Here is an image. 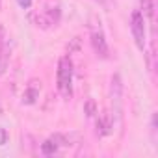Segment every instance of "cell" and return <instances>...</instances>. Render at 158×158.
<instances>
[{
    "instance_id": "obj_1",
    "label": "cell",
    "mask_w": 158,
    "mask_h": 158,
    "mask_svg": "<svg viewBox=\"0 0 158 158\" xmlns=\"http://www.w3.org/2000/svg\"><path fill=\"white\" fill-rule=\"evenodd\" d=\"M56 84H58V91L61 97L69 99L73 95V61L69 56H61L58 61Z\"/></svg>"
},
{
    "instance_id": "obj_2",
    "label": "cell",
    "mask_w": 158,
    "mask_h": 158,
    "mask_svg": "<svg viewBox=\"0 0 158 158\" xmlns=\"http://www.w3.org/2000/svg\"><path fill=\"white\" fill-rule=\"evenodd\" d=\"M89 30H91V47H93L95 54L101 56V58H108V43H106V37H104L101 21L99 23H93L89 26Z\"/></svg>"
},
{
    "instance_id": "obj_3",
    "label": "cell",
    "mask_w": 158,
    "mask_h": 158,
    "mask_svg": "<svg viewBox=\"0 0 158 158\" xmlns=\"http://www.w3.org/2000/svg\"><path fill=\"white\" fill-rule=\"evenodd\" d=\"M130 30H132V37L136 41V47L139 50L145 48V21L141 11H134L130 17Z\"/></svg>"
},
{
    "instance_id": "obj_4",
    "label": "cell",
    "mask_w": 158,
    "mask_h": 158,
    "mask_svg": "<svg viewBox=\"0 0 158 158\" xmlns=\"http://www.w3.org/2000/svg\"><path fill=\"white\" fill-rule=\"evenodd\" d=\"M32 19H34V23H35L37 28L48 30L52 24H56V23L60 21V8H50V10L39 11V13H35Z\"/></svg>"
},
{
    "instance_id": "obj_5",
    "label": "cell",
    "mask_w": 158,
    "mask_h": 158,
    "mask_svg": "<svg viewBox=\"0 0 158 158\" xmlns=\"http://www.w3.org/2000/svg\"><path fill=\"white\" fill-rule=\"evenodd\" d=\"M10 58H11V47H10V41L6 39L4 45H0V76L6 74L10 67Z\"/></svg>"
},
{
    "instance_id": "obj_6",
    "label": "cell",
    "mask_w": 158,
    "mask_h": 158,
    "mask_svg": "<svg viewBox=\"0 0 158 158\" xmlns=\"http://www.w3.org/2000/svg\"><path fill=\"white\" fill-rule=\"evenodd\" d=\"M112 128H114L112 115L110 114H102L97 119V134L99 136H108V134H112Z\"/></svg>"
},
{
    "instance_id": "obj_7",
    "label": "cell",
    "mask_w": 158,
    "mask_h": 158,
    "mask_svg": "<svg viewBox=\"0 0 158 158\" xmlns=\"http://www.w3.org/2000/svg\"><path fill=\"white\" fill-rule=\"evenodd\" d=\"M110 93H112V101L121 102V97H123V80H121V76H119V74H114V76H112Z\"/></svg>"
},
{
    "instance_id": "obj_8",
    "label": "cell",
    "mask_w": 158,
    "mask_h": 158,
    "mask_svg": "<svg viewBox=\"0 0 158 158\" xmlns=\"http://www.w3.org/2000/svg\"><path fill=\"white\" fill-rule=\"evenodd\" d=\"M37 99H39V89H37L34 84H30V86L24 89V93H23V102H24V104H35Z\"/></svg>"
},
{
    "instance_id": "obj_9",
    "label": "cell",
    "mask_w": 158,
    "mask_h": 158,
    "mask_svg": "<svg viewBox=\"0 0 158 158\" xmlns=\"http://www.w3.org/2000/svg\"><path fill=\"white\" fill-rule=\"evenodd\" d=\"M141 4V15L152 19L154 17V0H139Z\"/></svg>"
},
{
    "instance_id": "obj_10",
    "label": "cell",
    "mask_w": 158,
    "mask_h": 158,
    "mask_svg": "<svg viewBox=\"0 0 158 158\" xmlns=\"http://www.w3.org/2000/svg\"><path fill=\"white\" fill-rule=\"evenodd\" d=\"M84 114H86L88 117H95V115H97V104H95L93 99H88V101L84 102Z\"/></svg>"
},
{
    "instance_id": "obj_11",
    "label": "cell",
    "mask_w": 158,
    "mask_h": 158,
    "mask_svg": "<svg viewBox=\"0 0 158 158\" xmlns=\"http://www.w3.org/2000/svg\"><path fill=\"white\" fill-rule=\"evenodd\" d=\"M8 130L6 128H2V127H0V147H2V145H6L8 143Z\"/></svg>"
},
{
    "instance_id": "obj_12",
    "label": "cell",
    "mask_w": 158,
    "mask_h": 158,
    "mask_svg": "<svg viewBox=\"0 0 158 158\" xmlns=\"http://www.w3.org/2000/svg\"><path fill=\"white\" fill-rule=\"evenodd\" d=\"M17 4L23 8V10H28L32 6V0H17Z\"/></svg>"
},
{
    "instance_id": "obj_13",
    "label": "cell",
    "mask_w": 158,
    "mask_h": 158,
    "mask_svg": "<svg viewBox=\"0 0 158 158\" xmlns=\"http://www.w3.org/2000/svg\"><path fill=\"white\" fill-rule=\"evenodd\" d=\"M6 43V28L0 24V45H4Z\"/></svg>"
},
{
    "instance_id": "obj_14",
    "label": "cell",
    "mask_w": 158,
    "mask_h": 158,
    "mask_svg": "<svg viewBox=\"0 0 158 158\" xmlns=\"http://www.w3.org/2000/svg\"><path fill=\"white\" fill-rule=\"evenodd\" d=\"M78 45H80V37H74V39H73V45L69 47V52L76 50V48H78Z\"/></svg>"
},
{
    "instance_id": "obj_15",
    "label": "cell",
    "mask_w": 158,
    "mask_h": 158,
    "mask_svg": "<svg viewBox=\"0 0 158 158\" xmlns=\"http://www.w3.org/2000/svg\"><path fill=\"white\" fill-rule=\"evenodd\" d=\"M93 2H97V4L102 6V8H108V6L112 4V0H93Z\"/></svg>"
},
{
    "instance_id": "obj_16",
    "label": "cell",
    "mask_w": 158,
    "mask_h": 158,
    "mask_svg": "<svg viewBox=\"0 0 158 158\" xmlns=\"http://www.w3.org/2000/svg\"><path fill=\"white\" fill-rule=\"evenodd\" d=\"M0 114H2V106H0Z\"/></svg>"
},
{
    "instance_id": "obj_17",
    "label": "cell",
    "mask_w": 158,
    "mask_h": 158,
    "mask_svg": "<svg viewBox=\"0 0 158 158\" xmlns=\"http://www.w3.org/2000/svg\"><path fill=\"white\" fill-rule=\"evenodd\" d=\"M0 6H2V0H0Z\"/></svg>"
}]
</instances>
